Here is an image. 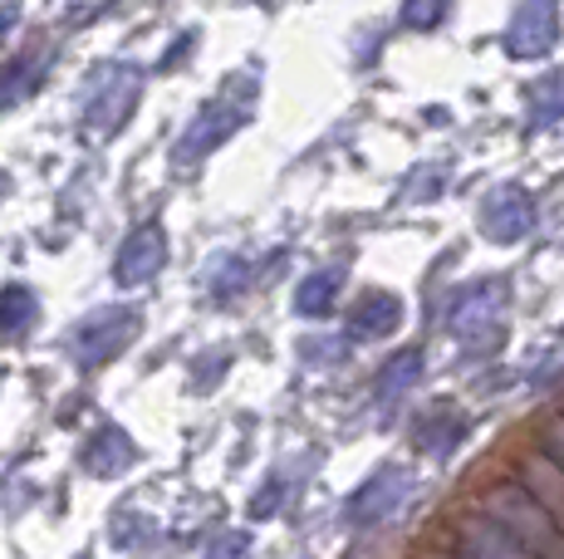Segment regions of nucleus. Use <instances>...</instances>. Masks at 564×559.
<instances>
[{
	"mask_svg": "<svg viewBox=\"0 0 564 559\" xmlns=\"http://www.w3.org/2000/svg\"><path fill=\"white\" fill-rule=\"evenodd\" d=\"M398 325H403V299L383 295V289H368L359 305L349 309V325H344V335H349V339H388Z\"/></svg>",
	"mask_w": 564,
	"mask_h": 559,
	"instance_id": "nucleus-9",
	"label": "nucleus"
},
{
	"mask_svg": "<svg viewBox=\"0 0 564 559\" xmlns=\"http://www.w3.org/2000/svg\"><path fill=\"white\" fill-rule=\"evenodd\" d=\"M506 299H511L506 280H471V285L457 289V299H452V329H457L462 339L496 335V325H501V315H506Z\"/></svg>",
	"mask_w": 564,
	"mask_h": 559,
	"instance_id": "nucleus-4",
	"label": "nucleus"
},
{
	"mask_svg": "<svg viewBox=\"0 0 564 559\" xmlns=\"http://www.w3.org/2000/svg\"><path fill=\"white\" fill-rule=\"evenodd\" d=\"M481 226L496 245H520L530 231H535V197H530L525 187L491 191L481 207Z\"/></svg>",
	"mask_w": 564,
	"mask_h": 559,
	"instance_id": "nucleus-5",
	"label": "nucleus"
},
{
	"mask_svg": "<svg viewBox=\"0 0 564 559\" xmlns=\"http://www.w3.org/2000/svg\"><path fill=\"white\" fill-rule=\"evenodd\" d=\"M35 319H40V309H35V295H30V289H20V285L0 289V335L25 339L30 329H35Z\"/></svg>",
	"mask_w": 564,
	"mask_h": 559,
	"instance_id": "nucleus-14",
	"label": "nucleus"
},
{
	"mask_svg": "<svg viewBox=\"0 0 564 559\" xmlns=\"http://www.w3.org/2000/svg\"><path fill=\"white\" fill-rule=\"evenodd\" d=\"M545 447H550V457H555V467L564 471V417H555V423H550V432H545Z\"/></svg>",
	"mask_w": 564,
	"mask_h": 559,
	"instance_id": "nucleus-19",
	"label": "nucleus"
},
{
	"mask_svg": "<svg viewBox=\"0 0 564 559\" xmlns=\"http://www.w3.org/2000/svg\"><path fill=\"white\" fill-rule=\"evenodd\" d=\"M520 476H525L530 496L540 501V511H545L550 520L560 525V535H564V471L555 467V461H545V457H525Z\"/></svg>",
	"mask_w": 564,
	"mask_h": 559,
	"instance_id": "nucleus-11",
	"label": "nucleus"
},
{
	"mask_svg": "<svg viewBox=\"0 0 564 559\" xmlns=\"http://www.w3.org/2000/svg\"><path fill=\"white\" fill-rule=\"evenodd\" d=\"M422 373V353L417 349H408V353H398L393 363H388L383 373H378V383H383V393L393 397V393H403V388H412V379Z\"/></svg>",
	"mask_w": 564,
	"mask_h": 559,
	"instance_id": "nucleus-16",
	"label": "nucleus"
},
{
	"mask_svg": "<svg viewBox=\"0 0 564 559\" xmlns=\"http://www.w3.org/2000/svg\"><path fill=\"white\" fill-rule=\"evenodd\" d=\"M241 118H246V103H236V99H212V103H206V109L197 113V123L182 133L177 157H182V163H197L202 153H212L216 143H226V138L241 128Z\"/></svg>",
	"mask_w": 564,
	"mask_h": 559,
	"instance_id": "nucleus-7",
	"label": "nucleus"
},
{
	"mask_svg": "<svg viewBox=\"0 0 564 559\" xmlns=\"http://www.w3.org/2000/svg\"><path fill=\"white\" fill-rule=\"evenodd\" d=\"M143 329V319H138V309L128 305H108L99 315H89L79 329L69 335V353L84 363V369H94V363H108L113 353H123L133 335Z\"/></svg>",
	"mask_w": 564,
	"mask_h": 559,
	"instance_id": "nucleus-2",
	"label": "nucleus"
},
{
	"mask_svg": "<svg viewBox=\"0 0 564 559\" xmlns=\"http://www.w3.org/2000/svg\"><path fill=\"white\" fill-rule=\"evenodd\" d=\"M133 103H138V79L123 69V64H108L99 79H94V94H89V128L104 138L118 133Z\"/></svg>",
	"mask_w": 564,
	"mask_h": 559,
	"instance_id": "nucleus-6",
	"label": "nucleus"
},
{
	"mask_svg": "<svg viewBox=\"0 0 564 559\" xmlns=\"http://www.w3.org/2000/svg\"><path fill=\"white\" fill-rule=\"evenodd\" d=\"M162 261H167V235H162L158 221H148L123 241V251H118V261H113V275H118V285H148V280L162 271Z\"/></svg>",
	"mask_w": 564,
	"mask_h": 559,
	"instance_id": "nucleus-8",
	"label": "nucleus"
},
{
	"mask_svg": "<svg viewBox=\"0 0 564 559\" xmlns=\"http://www.w3.org/2000/svg\"><path fill=\"white\" fill-rule=\"evenodd\" d=\"M35 84H40V69H35V64H25V59L6 64V74H0V109H10L15 99H25Z\"/></svg>",
	"mask_w": 564,
	"mask_h": 559,
	"instance_id": "nucleus-15",
	"label": "nucleus"
},
{
	"mask_svg": "<svg viewBox=\"0 0 564 559\" xmlns=\"http://www.w3.org/2000/svg\"><path fill=\"white\" fill-rule=\"evenodd\" d=\"M481 515L496 520L506 535H516L535 559H564V535L560 525L540 511V501L525 486H491L481 496Z\"/></svg>",
	"mask_w": 564,
	"mask_h": 559,
	"instance_id": "nucleus-1",
	"label": "nucleus"
},
{
	"mask_svg": "<svg viewBox=\"0 0 564 559\" xmlns=\"http://www.w3.org/2000/svg\"><path fill=\"white\" fill-rule=\"evenodd\" d=\"M447 15V0H408L403 6V25L408 30H437Z\"/></svg>",
	"mask_w": 564,
	"mask_h": 559,
	"instance_id": "nucleus-18",
	"label": "nucleus"
},
{
	"mask_svg": "<svg viewBox=\"0 0 564 559\" xmlns=\"http://www.w3.org/2000/svg\"><path fill=\"white\" fill-rule=\"evenodd\" d=\"M246 280H251V265H246V261H221V271L212 275V295H216V299L241 295Z\"/></svg>",
	"mask_w": 564,
	"mask_h": 559,
	"instance_id": "nucleus-17",
	"label": "nucleus"
},
{
	"mask_svg": "<svg viewBox=\"0 0 564 559\" xmlns=\"http://www.w3.org/2000/svg\"><path fill=\"white\" fill-rule=\"evenodd\" d=\"M128 461H133V442H128L118 427H99V437L84 447V467H89L94 476H118Z\"/></svg>",
	"mask_w": 564,
	"mask_h": 559,
	"instance_id": "nucleus-12",
	"label": "nucleus"
},
{
	"mask_svg": "<svg viewBox=\"0 0 564 559\" xmlns=\"http://www.w3.org/2000/svg\"><path fill=\"white\" fill-rule=\"evenodd\" d=\"M560 40V0H520L511 25H506V55L540 59Z\"/></svg>",
	"mask_w": 564,
	"mask_h": 559,
	"instance_id": "nucleus-3",
	"label": "nucleus"
},
{
	"mask_svg": "<svg viewBox=\"0 0 564 559\" xmlns=\"http://www.w3.org/2000/svg\"><path fill=\"white\" fill-rule=\"evenodd\" d=\"M462 550L466 559H535L516 535H506L496 520H486L481 511L462 520Z\"/></svg>",
	"mask_w": 564,
	"mask_h": 559,
	"instance_id": "nucleus-10",
	"label": "nucleus"
},
{
	"mask_svg": "<svg viewBox=\"0 0 564 559\" xmlns=\"http://www.w3.org/2000/svg\"><path fill=\"white\" fill-rule=\"evenodd\" d=\"M339 289H344V271H314V275L300 280L295 309H300V315H310V319L329 315V309L339 305Z\"/></svg>",
	"mask_w": 564,
	"mask_h": 559,
	"instance_id": "nucleus-13",
	"label": "nucleus"
}]
</instances>
